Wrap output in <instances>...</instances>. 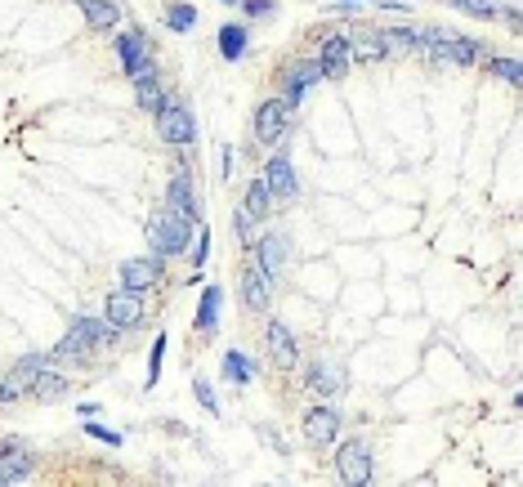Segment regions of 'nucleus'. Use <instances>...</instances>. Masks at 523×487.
Wrapping results in <instances>:
<instances>
[{
	"label": "nucleus",
	"instance_id": "31",
	"mask_svg": "<svg viewBox=\"0 0 523 487\" xmlns=\"http://www.w3.org/2000/svg\"><path fill=\"white\" fill-rule=\"evenodd\" d=\"M193 394H197V403H202L211 416H220V412H224V407L215 403V389H211V380H206V376H193Z\"/></svg>",
	"mask_w": 523,
	"mask_h": 487
},
{
	"label": "nucleus",
	"instance_id": "26",
	"mask_svg": "<svg viewBox=\"0 0 523 487\" xmlns=\"http://www.w3.org/2000/svg\"><path fill=\"white\" fill-rule=\"evenodd\" d=\"M380 45H385V50L421 54V32H416V27H380Z\"/></svg>",
	"mask_w": 523,
	"mask_h": 487
},
{
	"label": "nucleus",
	"instance_id": "28",
	"mask_svg": "<svg viewBox=\"0 0 523 487\" xmlns=\"http://www.w3.org/2000/svg\"><path fill=\"white\" fill-rule=\"evenodd\" d=\"M255 224H260V219H255L251 210H242V206L233 210V237L246 246V251H251V246H255V237H260V233H255Z\"/></svg>",
	"mask_w": 523,
	"mask_h": 487
},
{
	"label": "nucleus",
	"instance_id": "5",
	"mask_svg": "<svg viewBox=\"0 0 523 487\" xmlns=\"http://www.w3.org/2000/svg\"><path fill=\"white\" fill-rule=\"evenodd\" d=\"M152 126H157V139L170 143V148H193L197 143V117L184 108V103H161L152 112Z\"/></svg>",
	"mask_w": 523,
	"mask_h": 487
},
{
	"label": "nucleus",
	"instance_id": "19",
	"mask_svg": "<svg viewBox=\"0 0 523 487\" xmlns=\"http://www.w3.org/2000/svg\"><path fill=\"white\" fill-rule=\"evenodd\" d=\"M304 380H309V389H313V394H322V398H340V394H345V371H340L336 362H327V358L309 362V367H304Z\"/></svg>",
	"mask_w": 523,
	"mask_h": 487
},
{
	"label": "nucleus",
	"instance_id": "2",
	"mask_svg": "<svg viewBox=\"0 0 523 487\" xmlns=\"http://www.w3.org/2000/svg\"><path fill=\"white\" fill-rule=\"evenodd\" d=\"M421 54L430 63H456V68H470V63L488 59V41H479V36H452L448 27H421Z\"/></svg>",
	"mask_w": 523,
	"mask_h": 487
},
{
	"label": "nucleus",
	"instance_id": "10",
	"mask_svg": "<svg viewBox=\"0 0 523 487\" xmlns=\"http://www.w3.org/2000/svg\"><path fill=\"white\" fill-rule=\"evenodd\" d=\"M103 318H108L117 331H135L139 322H144V295H139V291H126V286H117V291L103 300Z\"/></svg>",
	"mask_w": 523,
	"mask_h": 487
},
{
	"label": "nucleus",
	"instance_id": "33",
	"mask_svg": "<svg viewBox=\"0 0 523 487\" xmlns=\"http://www.w3.org/2000/svg\"><path fill=\"white\" fill-rule=\"evenodd\" d=\"M161 358H166V336L152 340V353H148V389L161 380Z\"/></svg>",
	"mask_w": 523,
	"mask_h": 487
},
{
	"label": "nucleus",
	"instance_id": "35",
	"mask_svg": "<svg viewBox=\"0 0 523 487\" xmlns=\"http://www.w3.org/2000/svg\"><path fill=\"white\" fill-rule=\"evenodd\" d=\"M237 5H242L251 18H269L273 9H278V5H273V0H237Z\"/></svg>",
	"mask_w": 523,
	"mask_h": 487
},
{
	"label": "nucleus",
	"instance_id": "7",
	"mask_svg": "<svg viewBox=\"0 0 523 487\" xmlns=\"http://www.w3.org/2000/svg\"><path fill=\"white\" fill-rule=\"evenodd\" d=\"M112 50H117V63H121V72H126L130 81H135V76L157 72V59H152V41H148L144 27H130V32H121Z\"/></svg>",
	"mask_w": 523,
	"mask_h": 487
},
{
	"label": "nucleus",
	"instance_id": "36",
	"mask_svg": "<svg viewBox=\"0 0 523 487\" xmlns=\"http://www.w3.org/2000/svg\"><path fill=\"white\" fill-rule=\"evenodd\" d=\"M220 175H224V179L233 175V148H228V143H224V148H220Z\"/></svg>",
	"mask_w": 523,
	"mask_h": 487
},
{
	"label": "nucleus",
	"instance_id": "20",
	"mask_svg": "<svg viewBox=\"0 0 523 487\" xmlns=\"http://www.w3.org/2000/svg\"><path fill=\"white\" fill-rule=\"evenodd\" d=\"M220 313H224V291H220V286H206L202 300H197V318H193L197 336L211 340L215 331H220Z\"/></svg>",
	"mask_w": 523,
	"mask_h": 487
},
{
	"label": "nucleus",
	"instance_id": "12",
	"mask_svg": "<svg viewBox=\"0 0 523 487\" xmlns=\"http://www.w3.org/2000/svg\"><path fill=\"white\" fill-rule=\"evenodd\" d=\"M264 349H269V358H273V367L278 371H296L300 367V345H296V336H291L287 322L273 318L269 327H264Z\"/></svg>",
	"mask_w": 523,
	"mask_h": 487
},
{
	"label": "nucleus",
	"instance_id": "6",
	"mask_svg": "<svg viewBox=\"0 0 523 487\" xmlns=\"http://www.w3.org/2000/svg\"><path fill=\"white\" fill-rule=\"evenodd\" d=\"M336 474H340V483H354V487L372 483V474H376L372 443H367V438H345V443L336 447Z\"/></svg>",
	"mask_w": 523,
	"mask_h": 487
},
{
	"label": "nucleus",
	"instance_id": "11",
	"mask_svg": "<svg viewBox=\"0 0 523 487\" xmlns=\"http://www.w3.org/2000/svg\"><path fill=\"white\" fill-rule=\"evenodd\" d=\"M68 336H76L90 353H99V349H108V345H117L121 340V331L112 327L108 318H94V313H76L72 318V327H68Z\"/></svg>",
	"mask_w": 523,
	"mask_h": 487
},
{
	"label": "nucleus",
	"instance_id": "3",
	"mask_svg": "<svg viewBox=\"0 0 523 487\" xmlns=\"http://www.w3.org/2000/svg\"><path fill=\"white\" fill-rule=\"evenodd\" d=\"M193 233H197V228L188 224L184 215H175V210L161 206V210H152V219H148V251L161 255V260L184 255L188 242H193Z\"/></svg>",
	"mask_w": 523,
	"mask_h": 487
},
{
	"label": "nucleus",
	"instance_id": "13",
	"mask_svg": "<svg viewBox=\"0 0 523 487\" xmlns=\"http://www.w3.org/2000/svg\"><path fill=\"white\" fill-rule=\"evenodd\" d=\"M318 81H322V63H318V59H300V63H291V68L282 72V99H287L291 108H300L304 94H309Z\"/></svg>",
	"mask_w": 523,
	"mask_h": 487
},
{
	"label": "nucleus",
	"instance_id": "34",
	"mask_svg": "<svg viewBox=\"0 0 523 487\" xmlns=\"http://www.w3.org/2000/svg\"><path fill=\"white\" fill-rule=\"evenodd\" d=\"M85 434H90V438H99V443H108V447H121V434H117V429H108V425H99V420H85Z\"/></svg>",
	"mask_w": 523,
	"mask_h": 487
},
{
	"label": "nucleus",
	"instance_id": "27",
	"mask_svg": "<svg viewBox=\"0 0 523 487\" xmlns=\"http://www.w3.org/2000/svg\"><path fill=\"white\" fill-rule=\"evenodd\" d=\"M166 27H170V32H179V36L193 32V27H197V9L188 5V0H170V5H166Z\"/></svg>",
	"mask_w": 523,
	"mask_h": 487
},
{
	"label": "nucleus",
	"instance_id": "30",
	"mask_svg": "<svg viewBox=\"0 0 523 487\" xmlns=\"http://www.w3.org/2000/svg\"><path fill=\"white\" fill-rule=\"evenodd\" d=\"M452 9H461V14H470V18H483V23H492V18L501 14L492 0H448Z\"/></svg>",
	"mask_w": 523,
	"mask_h": 487
},
{
	"label": "nucleus",
	"instance_id": "15",
	"mask_svg": "<svg viewBox=\"0 0 523 487\" xmlns=\"http://www.w3.org/2000/svg\"><path fill=\"white\" fill-rule=\"evenodd\" d=\"M166 210L184 215L193 228H202V210H197V193H193V179H188V166H179V175L166 184Z\"/></svg>",
	"mask_w": 523,
	"mask_h": 487
},
{
	"label": "nucleus",
	"instance_id": "25",
	"mask_svg": "<svg viewBox=\"0 0 523 487\" xmlns=\"http://www.w3.org/2000/svg\"><path fill=\"white\" fill-rule=\"evenodd\" d=\"M224 380H228V385H237V389H246L255 380V367H251V358H246L242 349L224 353Z\"/></svg>",
	"mask_w": 523,
	"mask_h": 487
},
{
	"label": "nucleus",
	"instance_id": "9",
	"mask_svg": "<svg viewBox=\"0 0 523 487\" xmlns=\"http://www.w3.org/2000/svg\"><path fill=\"white\" fill-rule=\"evenodd\" d=\"M251 251H255V264H260V269L278 282L282 273L291 269V255H296V246H291L287 233H264V237H255Z\"/></svg>",
	"mask_w": 523,
	"mask_h": 487
},
{
	"label": "nucleus",
	"instance_id": "17",
	"mask_svg": "<svg viewBox=\"0 0 523 487\" xmlns=\"http://www.w3.org/2000/svg\"><path fill=\"white\" fill-rule=\"evenodd\" d=\"M304 438L309 447H331L340 438V412L336 407H309L304 412Z\"/></svg>",
	"mask_w": 523,
	"mask_h": 487
},
{
	"label": "nucleus",
	"instance_id": "18",
	"mask_svg": "<svg viewBox=\"0 0 523 487\" xmlns=\"http://www.w3.org/2000/svg\"><path fill=\"white\" fill-rule=\"evenodd\" d=\"M318 63H322V76H345L349 63H354V45H349V36H345V32L322 36Z\"/></svg>",
	"mask_w": 523,
	"mask_h": 487
},
{
	"label": "nucleus",
	"instance_id": "29",
	"mask_svg": "<svg viewBox=\"0 0 523 487\" xmlns=\"http://www.w3.org/2000/svg\"><path fill=\"white\" fill-rule=\"evenodd\" d=\"M483 68L497 76V81H506V85H523V68L515 59H497V54H492V59H483Z\"/></svg>",
	"mask_w": 523,
	"mask_h": 487
},
{
	"label": "nucleus",
	"instance_id": "32",
	"mask_svg": "<svg viewBox=\"0 0 523 487\" xmlns=\"http://www.w3.org/2000/svg\"><path fill=\"white\" fill-rule=\"evenodd\" d=\"M206 255H211V228H197V233H193V260H188V264H193V269H202V264H206Z\"/></svg>",
	"mask_w": 523,
	"mask_h": 487
},
{
	"label": "nucleus",
	"instance_id": "14",
	"mask_svg": "<svg viewBox=\"0 0 523 487\" xmlns=\"http://www.w3.org/2000/svg\"><path fill=\"white\" fill-rule=\"evenodd\" d=\"M237 291H242V304L251 313H269V304H273V278L260 269V264H246L242 269V282H237Z\"/></svg>",
	"mask_w": 523,
	"mask_h": 487
},
{
	"label": "nucleus",
	"instance_id": "24",
	"mask_svg": "<svg viewBox=\"0 0 523 487\" xmlns=\"http://www.w3.org/2000/svg\"><path fill=\"white\" fill-rule=\"evenodd\" d=\"M273 193H269V184H264V179H251V184H246V197H242V210H251L255 219H269L273 215Z\"/></svg>",
	"mask_w": 523,
	"mask_h": 487
},
{
	"label": "nucleus",
	"instance_id": "21",
	"mask_svg": "<svg viewBox=\"0 0 523 487\" xmlns=\"http://www.w3.org/2000/svg\"><path fill=\"white\" fill-rule=\"evenodd\" d=\"M76 9L85 14V23H90L94 32H112V27L121 23V5H117V0H76Z\"/></svg>",
	"mask_w": 523,
	"mask_h": 487
},
{
	"label": "nucleus",
	"instance_id": "38",
	"mask_svg": "<svg viewBox=\"0 0 523 487\" xmlns=\"http://www.w3.org/2000/svg\"><path fill=\"white\" fill-rule=\"evenodd\" d=\"M354 5H358V0H354Z\"/></svg>",
	"mask_w": 523,
	"mask_h": 487
},
{
	"label": "nucleus",
	"instance_id": "4",
	"mask_svg": "<svg viewBox=\"0 0 523 487\" xmlns=\"http://www.w3.org/2000/svg\"><path fill=\"white\" fill-rule=\"evenodd\" d=\"M291 126H296V108H291L282 94L278 99H264L251 117V130H255V143H260V148H282Z\"/></svg>",
	"mask_w": 523,
	"mask_h": 487
},
{
	"label": "nucleus",
	"instance_id": "8",
	"mask_svg": "<svg viewBox=\"0 0 523 487\" xmlns=\"http://www.w3.org/2000/svg\"><path fill=\"white\" fill-rule=\"evenodd\" d=\"M264 184H269V193H273V202H296L300 197V175H296V166H291V157L282 148H273V157L264 161Z\"/></svg>",
	"mask_w": 523,
	"mask_h": 487
},
{
	"label": "nucleus",
	"instance_id": "1",
	"mask_svg": "<svg viewBox=\"0 0 523 487\" xmlns=\"http://www.w3.org/2000/svg\"><path fill=\"white\" fill-rule=\"evenodd\" d=\"M9 385L18 394H32L36 403H54V398H68L72 394V380L59 371L54 353H27L9 367Z\"/></svg>",
	"mask_w": 523,
	"mask_h": 487
},
{
	"label": "nucleus",
	"instance_id": "37",
	"mask_svg": "<svg viewBox=\"0 0 523 487\" xmlns=\"http://www.w3.org/2000/svg\"><path fill=\"white\" fill-rule=\"evenodd\" d=\"M220 5H237V0H220Z\"/></svg>",
	"mask_w": 523,
	"mask_h": 487
},
{
	"label": "nucleus",
	"instance_id": "23",
	"mask_svg": "<svg viewBox=\"0 0 523 487\" xmlns=\"http://www.w3.org/2000/svg\"><path fill=\"white\" fill-rule=\"evenodd\" d=\"M135 103L148 112H157L166 103V85H161V72H148V76H135Z\"/></svg>",
	"mask_w": 523,
	"mask_h": 487
},
{
	"label": "nucleus",
	"instance_id": "16",
	"mask_svg": "<svg viewBox=\"0 0 523 487\" xmlns=\"http://www.w3.org/2000/svg\"><path fill=\"white\" fill-rule=\"evenodd\" d=\"M161 278H166V260H161V255H144V260H126V264H121V286H126V291L144 295Z\"/></svg>",
	"mask_w": 523,
	"mask_h": 487
},
{
	"label": "nucleus",
	"instance_id": "22",
	"mask_svg": "<svg viewBox=\"0 0 523 487\" xmlns=\"http://www.w3.org/2000/svg\"><path fill=\"white\" fill-rule=\"evenodd\" d=\"M246 50H251V32H246L242 23H224L220 27V54L228 63H242Z\"/></svg>",
	"mask_w": 523,
	"mask_h": 487
}]
</instances>
